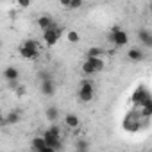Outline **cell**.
<instances>
[{"mask_svg":"<svg viewBox=\"0 0 152 152\" xmlns=\"http://www.w3.org/2000/svg\"><path fill=\"white\" fill-rule=\"evenodd\" d=\"M143 127H148V118H143L140 113H129L124 118V129L129 132H136Z\"/></svg>","mask_w":152,"mask_h":152,"instance_id":"cell-1","label":"cell"},{"mask_svg":"<svg viewBox=\"0 0 152 152\" xmlns=\"http://www.w3.org/2000/svg\"><path fill=\"white\" fill-rule=\"evenodd\" d=\"M109 39L115 43V47H125L129 43V34L124 29H120L118 25H113L109 31Z\"/></svg>","mask_w":152,"mask_h":152,"instance_id":"cell-2","label":"cell"},{"mask_svg":"<svg viewBox=\"0 0 152 152\" xmlns=\"http://www.w3.org/2000/svg\"><path fill=\"white\" fill-rule=\"evenodd\" d=\"M93 86H95V84H93L90 79H84V81L81 83V86H79V93H77V97H79L81 102L88 104V102L93 99V95H95V88H93Z\"/></svg>","mask_w":152,"mask_h":152,"instance_id":"cell-3","label":"cell"},{"mask_svg":"<svg viewBox=\"0 0 152 152\" xmlns=\"http://www.w3.org/2000/svg\"><path fill=\"white\" fill-rule=\"evenodd\" d=\"M132 104L136 106V107H141V106H145V104H150L152 100H150V91L145 88V86H138V90L132 93Z\"/></svg>","mask_w":152,"mask_h":152,"instance_id":"cell-4","label":"cell"},{"mask_svg":"<svg viewBox=\"0 0 152 152\" xmlns=\"http://www.w3.org/2000/svg\"><path fill=\"white\" fill-rule=\"evenodd\" d=\"M61 34H63L61 27L54 25V27H50L48 31H45V32H43V41H45L48 47H54V45L57 43V39H59V36H61Z\"/></svg>","mask_w":152,"mask_h":152,"instance_id":"cell-5","label":"cell"},{"mask_svg":"<svg viewBox=\"0 0 152 152\" xmlns=\"http://www.w3.org/2000/svg\"><path fill=\"white\" fill-rule=\"evenodd\" d=\"M41 138H43V141H45V145H47L48 148H54L56 152L61 150L63 143H61V138H59V136H54V134H50L48 131H45V134H43Z\"/></svg>","mask_w":152,"mask_h":152,"instance_id":"cell-6","label":"cell"},{"mask_svg":"<svg viewBox=\"0 0 152 152\" xmlns=\"http://www.w3.org/2000/svg\"><path fill=\"white\" fill-rule=\"evenodd\" d=\"M18 77H20V72H18L16 66H7V68L4 70V79H6L7 83H16Z\"/></svg>","mask_w":152,"mask_h":152,"instance_id":"cell-7","label":"cell"},{"mask_svg":"<svg viewBox=\"0 0 152 152\" xmlns=\"http://www.w3.org/2000/svg\"><path fill=\"white\" fill-rule=\"evenodd\" d=\"M56 25V22L52 20V16H48V15H41L39 18H38V27L45 32V31H48L50 27H54Z\"/></svg>","mask_w":152,"mask_h":152,"instance_id":"cell-8","label":"cell"},{"mask_svg":"<svg viewBox=\"0 0 152 152\" xmlns=\"http://www.w3.org/2000/svg\"><path fill=\"white\" fill-rule=\"evenodd\" d=\"M22 120V113L20 111H9L7 115H4V125H15Z\"/></svg>","mask_w":152,"mask_h":152,"instance_id":"cell-9","label":"cell"},{"mask_svg":"<svg viewBox=\"0 0 152 152\" xmlns=\"http://www.w3.org/2000/svg\"><path fill=\"white\" fill-rule=\"evenodd\" d=\"M64 125H66L68 129H77V127L81 125V120H79V116L75 115V113H68V115L64 116Z\"/></svg>","mask_w":152,"mask_h":152,"instance_id":"cell-10","label":"cell"},{"mask_svg":"<svg viewBox=\"0 0 152 152\" xmlns=\"http://www.w3.org/2000/svg\"><path fill=\"white\" fill-rule=\"evenodd\" d=\"M18 52H20V56H22L23 59H27V61H34V59L39 57V50H31V48H23V47H20Z\"/></svg>","mask_w":152,"mask_h":152,"instance_id":"cell-11","label":"cell"},{"mask_svg":"<svg viewBox=\"0 0 152 152\" xmlns=\"http://www.w3.org/2000/svg\"><path fill=\"white\" fill-rule=\"evenodd\" d=\"M138 39H140L145 47H152V34H150V31L140 29V31H138Z\"/></svg>","mask_w":152,"mask_h":152,"instance_id":"cell-12","label":"cell"},{"mask_svg":"<svg viewBox=\"0 0 152 152\" xmlns=\"http://www.w3.org/2000/svg\"><path fill=\"white\" fill-rule=\"evenodd\" d=\"M127 57H129L131 61H143V59H145V52H143L141 48H138V47H132V48L127 52Z\"/></svg>","mask_w":152,"mask_h":152,"instance_id":"cell-13","label":"cell"},{"mask_svg":"<svg viewBox=\"0 0 152 152\" xmlns=\"http://www.w3.org/2000/svg\"><path fill=\"white\" fill-rule=\"evenodd\" d=\"M39 88H41V93L47 97H52L56 93V83L54 81H45V83H41Z\"/></svg>","mask_w":152,"mask_h":152,"instance_id":"cell-14","label":"cell"},{"mask_svg":"<svg viewBox=\"0 0 152 152\" xmlns=\"http://www.w3.org/2000/svg\"><path fill=\"white\" fill-rule=\"evenodd\" d=\"M31 147H32V150H34V152H41L47 145H45V141H43V138H41V136H36V138H32Z\"/></svg>","mask_w":152,"mask_h":152,"instance_id":"cell-15","label":"cell"},{"mask_svg":"<svg viewBox=\"0 0 152 152\" xmlns=\"http://www.w3.org/2000/svg\"><path fill=\"white\" fill-rule=\"evenodd\" d=\"M91 66H93V70H95V73L97 72H102L104 70V61H102V57H93V59H86Z\"/></svg>","mask_w":152,"mask_h":152,"instance_id":"cell-16","label":"cell"},{"mask_svg":"<svg viewBox=\"0 0 152 152\" xmlns=\"http://www.w3.org/2000/svg\"><path fill=\"white\" fill-rule=\"evenodd\" d=\"M45 115H47V118H48L50 122H56V120L59 118V109H57L56 106H48L47 111H45Z\"/></svg>","mask_w":152,"mask_h":152,"instance_id":"cell-17","label":"cell"},{"mask_svg":"<svg viewBox=\"0 0 152 152\" xmlns=\"http://www.w3.org/2000/svg\"><path fill=\"white\" fill-rule=\"evenodd\" d=\"M104 50L100 47H91L88 52H86V59H93V57H102Z\"/></svg>","mask_w":152,"mask_h":152,"instance_id":"cell-18","label":"cell"},{"mask_svg":"<svg viewBox=\"0 0 152 152\" xmlns=\"http://www.w3.org/2000/svg\"><path fill=\"white\" fill-rule=\"evenodd\" d=\"M20 47H23V48H31V50H39V43H38V39H32V38L25 39Z\"/></svg>","mask_w":152,"mask_h":152,"instance_id":"cell-19","label":"cell"},{"mask_svg":"<svg viewBox=\"0 0 152 152\" xmlns=\"http://www.w3.org/2000/svg\"><path fill=\"white\" fill-rule=\"evenodd\" d=\"M75 150L77 152H90V143L86 140H79L75 143Z\"/></svg>","mask_w":152,"mask_h":152,"instance_id":"cell-20","label":"cell"},{"mask_svg":"<svg viewBox=\"0 0 152 152\" xmlns=\"http://www.w3.org/2000/svg\"><path fill=\"white\" fill-rule=\"evenodd\" d=\"M66 39H68V43H79L81 34H79L77 31H68V32H66Z\"/></svg>","mask_w":152,"mask_h":152,"instance_id":"cell-21","label":"cell"},{"mask_svg":"<svg viewBox=\"0 0 152 152\" xmlns=\"http://www.w3.org/2000/svg\"><path fill=\"white\" fill-rule=\"evenodd\" d=\"M81 70H83V73H84V75H88V77H90V75H95V70H93V66H91L88 61H84V63H83Z\"/></svg>","mask_w":152,"mask_h":152,"instance_id":"cell-22","label":"cell"},{"mask_svg":"<svg viewBox=\"0 0 152 152\" xmlns=\"http://www.w3.org/2000/svg\"><path fill=\"white\" fill-rule=\"evenodd\" d=\"M38 77H39V81H41V83H45V81H54L52 73H50V72H47V70H41V72H38Z\"/></svg>","mask_w":152,"mask_h":152,"instance_id":"cell-23","label":"cell"},{"mask_svg":"<svg viewBox=\"0 0 152 152\" xmlns=\"http://www.w3.org/2000/svg\"><path fill=\"white\" fill-rule=\"evenodd\" d=\"M66 7L68 9H79V7H83V0H68Z\"/></svg>","mask_w":152,"mask_h":152,"instance_id":"cell-24","label":"cell"},{"mask_svg":"<svg viewBox=\"0 0 152 152\" xmlns=\"http://www.w3.org/2000/svg\"><path fill=\"white\" fill-rule=\"evenodd\" d=\"M47 131H48L50 134H54V136H59V134H61V129H59L56 124H54V125H50V129H47ZM59 138H61V136H59Z\"/></svg>","mask_w":152,"mask_h":152,"instance_id":"cell-25","label":"cell"},{"mask_svg":"<svg viewBox=\"0 0 152 152\" xmlns=\"http://www.w3.org/2000/svg\"><path fill=\"white\" fill-rule=\"evenodd\" d=\"M15 91H16L18 97H22V95H25V86H23V84H18V86L15 88Z\"/></svg>","mask_w":152,"mask_h":152,"instance_id":"cell-26","label":"cell"},{"mask_svg":"<svg viewBox=\"0 0 152 152\" xmlns=\"http://www.w3.org/2000/svg\"><path fill=\"white\" fill-rule=\"evenodd\" d=\"M18 6H20V7H29V6H31V2H29V0H20Z\"/></svg>","mask_w":152,"mask_h":152,"instance_id":"cell-27","label":"cell"},{"mask_svg":"<svg viewBox=\"0 0 152 152\" xmlns=\"http://www.w3.org/2000/svg\"><path fill=\"white\" fill-rule=\"evenodd\" d=\"M0 127H6V125H4V115H2V113H0Z\"/></svg>","mask_w":152,"mask_h":152,"instance_id":"cell-28","label":"cell"},{"mask_svg":"<svg viewBox=\"0 0 152 152\" xmlns=\"http://www.w3.org/2000/svg\"><path fill=\"white\" fill-rule=\"evenodd\" d=\"M0 48H2V41H0Z\"/></svg>","mask_w":152,"mask_h":152,"instance_id":"cell-29","label":"cell"}]
</instances>
